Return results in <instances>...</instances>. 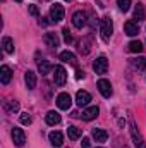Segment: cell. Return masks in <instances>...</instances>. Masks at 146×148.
<instances>
[{
    "label": "cell",
    "mask_w": 146,
    "mask_h": 148,
    "mask_svg": "<svg viewBox=\"0 0 146 148\" xmlns=\"http://www.w3.org/2000/svg\"><path fill=\"white\" fill-rule=\"evenodd\" d=\"M112 33H113V23H112V19H110L108 16L102 17V21H100V35H102V40L103 41H110Z\"/></svg>",
    "instance_id": "obj_1"
},
{
    "label": "cell",
    "mask_w": 146,
    "mask_h": 148,
    "mask_svg": "<svg viewBox=\"0 0 146 148\" xmlns=\"http://www.w3.org/2000/svg\"><path fill=\"white\" fill-rule=\"evenodd\" d=\"M64 16H65L64 5H60V3H53V5L50 7V19H52V23H60V21L64 19Z\"/></svg>",
    "instance_id": "obj_2"
},
{
    "label": "cell",
    "mask_w": 146,
    "mask_h": 148,
    "mask_svg": "<svg viewBox=\"0 0 146 148\" xmlns=\"http://www.w3.org/2000/svg\"><path fill=\"white\" fill-rule=\"evenodd\" d=\"M131 136H132V141H134L136 148H146L145 140H143V136H141V133H139V129L132 119H131Z\"/></svg>",
    "instance_id": "obj_3"
},
{
    "label": "cell",
    "mask_w": 146,
    "mask_h": 148,
    "mask_svg": "<svg viewBox=\"0 0 146 148\" xmlns=\"http://www.w3.org/2000/svg\"><path fill=\"white\" fill-rule=\"evenodd\" d=\"M65 81H67V73H65V69H64L62 66H55V67H53V83H55L57 86H64Z\"/></svg>",
    "instance_id": "obj_4"
},
{
    "label": "cell",
    "mask_w": 146,
    "mask_h": 148,
    "mask_svg": "<svg viewBox=\"0 0 146 148\" xmlns=\"http://www.w3.org/2000/svg\"><path fill=\"white\" fill-rule=\"evenodd\" d=\"M71 105H72L71 95H69V93H59V97H57V107H59L60 110H69Z\"/></svg>",
    "instance_id": "obj_5"
},
{
    "label": "cell",
    "mask_w": 146,
    "mask_h": 148,
    "mask_svg": "<svg viewBox=\"0 0 146 148\" xmlns=\"http://www.w3.org/2000/svg\"><path fill=\"white\" fill-rule=\"evenodd\" d=\"M86 23H88V14H86L84 10H77V12H74V16H72L74 28H83V26H86Z\"/></svg>",
    "instance_id": "obj_6"
},
{
    "label": "cell",
    "mask_w": 146,
    "mask_h": 148,
    "mask_svg": "<svg viewBox=\"0 0 146 148\" xmlns=\"http://www.w3.org/2000/svg\"><path fill=\"white\" fill-rule=\"evenodd\" d=\"M93 69L96 74H105L108 71V60L105 57H98L95 62H93Z\"/></svg>",
    "instance_id": "obj_7"
},
{
    "label": "cell",
    "mask_w": 146,
    "mask_h": 148,
    "mask_svg": "<svg viewBox=\"0 0 146 148\" xmlns=\"http://www.w3.org/2000/svg\"><path fill=\"white\" fill-rule=\"evenodd\" d=\"M12 141H14L16 147H23V145L26 143V134H24V131L19 129V127H14V129H12Z\"/></svg>",
    "instance_id": "obj_8"
},
{
    "label": "cell",
    "mask_w": 146,
    "mask_h": 148,
    "mask_svg": "<svg viewBox=\"0 0 146 148\" xmlns=\"http://www.w3.org/2000/svg\"><path fill=\"white\" fill-rule=\"evenodd\" d=\"M98 90H100V93H102L105 98H110L112 93H113L112 84H110L108 79H100V81H98Z\"/></svg>",
    "instance_id": "obj_9"
},
{
    "label": "cell",
    "mask_w": 146,
    "mask_h": 148,
    "mask_svg": "<svg viewBox=\"0 0 146 148\" xmlns=\"http://www.w3.org/2000/svg\"><path fill=\"white\" fill-rule=\"evenodd\" d=\"M91 102V95L88 93V91H77V95H76V103L79 105V107H86L88 103Z\"/></svg>",
    "instance_id": "obj_10"
},
{
    "label": "cell",
    "mask_w": 146,
    "mask_h": 148,
    "mask_svg": "<svg viewBox=\"0 0 146 148\" xmlns=\"http://www.w3.org/2000/svg\"><path fill=\"white\" fill-rule=\"evenodd\" d=\"M91 136H93V140H95L96 143H105V141L108 140V133H107L105 129H98V127H95V129L91 131Z\"/></svg>",
    "instance_id": "obj_11"
},
{
    "label": "cell",
    "mask_w": 146,
    "mask_h": 148,
    "mask_svg": "<svg viewBox=\"0 0 146 148\" xmlns=\"http://www.w3.org/2000/svg\"><path fill=\"white\" fill-rule=\"evenodd\" d=\"M124 33L129 35V36H136V35L139 33V26H138V23H136V21H127V23L124 24Z\"/></svg>",
    "instance_id": "obj_12"
},
{
    "label": "cell",
    "mask_w": 146,
    "mask_h": 148,
    "mask_svg": "<svg viewBox=\"0 0 146 148\" xmlns=\"http://www.w3.org/2000/svg\"><path fill=\"white\" fill-rule=\"evenodd\" d=\"M10 79H12V69L9 66H2L0 67V81H2V84H9Z\"/></svg>",
    "instance_id": "obj_13"
},
{
    "label": "cell",
    "mask_w": 146,
    "mask_h": 148,
    "mask_svg": "<svg viewBox=\"0 0 146 148\" xmlns=\"http://www.w3.org/2000/svg\"><path fill=\"white\" fill-rule=\"evenodd\" d=\"M98 114H100V109H98L96 105H93V107H88L86 110L83 112V115H81V117H83L84 121H93V119H96V117H98Z\"/></svg>",
    "instance_id": "obj_14"
},
{
    "label": "cell",
    "mask_w": 146,
    "mask_h": 148,
    "mask_svg": "<svg viewBox=\"0 0 146 148\" xmlns=\"http://www.w3.org/2000/svg\"><path fill=\"white\" fill-rule=\"evenodd\" d=\"M129 64H131V67L136 69V71H145L146 69V59L145 57H134V59L129 60Z\"/></svg>",
    "instance_id": "obj_15"
},
{
    "label": "cell",
    "mask_w": 146,
    "mask_h": 148,
    "mask_svg": "<svg viewBox=\"0 0 146 148\" xmlns=\"http://www.w3.org/2000/svg\"><path fill=\"white\" fill-rule=\"evenodd\" d=\"M43 40H45L46 47H50V48H57L59 43H60V40H59V36H57L55 33H46V35L43 36Z\"/></svg>",
    "instance_id": "obj_16"
},
{
    "label": "cell",
    "mask_w": 146,
    "mask_h": 148,
    "mask_svg": "<svg viewBox=\"0 0 146 148\" xmlns=\"http://www.w3.org/2000/svg\"><path fill=\"white\" fill-rule=\"evenodd\" d=\"M24 81H26V86H28V90H35L36 88V74L33 73V71H26L24 74Z\"/></svg>",
    "instance_id": "obj_17"
},
{
    "label": "cell",
    "mask_w": 146,
    "mask_h": 148,
    "mask_svg": "<svg viewBox=\"0 0 146 148\" xmlns=\"http://www.w3.org/2000/svg\"><path fill=\"white\" fill-rule=\"evenodd\" d=\"M48 138H50V143H52L53 147H62V143H64V136H62V133H59V131H52V133L48 134Z\"/></svg>",
    "instance_id": "obj_18"
},
{
    "label": "cell",
    "mask_w": 146,
    "mask_h": 148,
    "mask_svg": "<svg viewBox=\"0 0 146 148\" xmlns=\"http://www.w3.org/2000/svg\"><path fill=\"white\" fill-rule=\"evenodd\" d=\"M45 121H46V124L48 126H55V124H59L60 122V114L55 110H50L46 115H45Z\"/></svg>",
    "instance_id": "obj_19"
},
{
    "label": "cell",
    "mask_w": 146,
    "mask_h": 148,
    "mask_svg": "<svg viewBox=\"0 0 146 148\" xmlns=\"http://www.w3.org/2000/svg\"><path fill=\"white\" fill-rule=\"evenodd\" d=\"M143 43L139 41V40H132L129 45H127V50L129 52H132V53H139V52H143Z\"/></svg>",
    "instance_id": "obj_20"
},
{
    "label": "cell",
    "mask_w": 146,
    "mask_h": 148,
    "mask_svg": "<svg viewBox=\"0 0 146 148\" xmlns=\"http://www.w3.org/2000/svg\"><path fill=\"white\" fill-rule=\"evenodd\" d=\"M60 60L62 62H69V64H72L76 66V55H74L72 52H69V50H65V52H60Z\"/></svg>",
    "instance_id": "obj_21"
},
{
    "label": "cell",
    "mask_w": 146,
    "mask_h": 148,
    "mask_svg": "<svg viewBox=\"0 0 146 148\" xmlns=\"http://www.w3.org/2000/svg\"><path fill=\"white\" fill-rule=\"evenodd\" d=\"M67 136H69V140H79L83 136V131L76 126H69L67 127Z\"/></svg>",
    "instance_id": "obj_22"
},
{
    "label": "cell",
    "mask_w": 146,
    "mask_h": 148,
    "mask_svg": "<svg viewBox=\"0 0 146 148\" xmlns=\"http://www.w3.org/2000/svg\"><path fill=\"white\" fill-rule=\"evenodd\" d=\"M2 47H3L5 53H14V41H12V38L3 36V40H2Z\"/></svg>",
    "instance_id": "obj_23"
},
{
    "label": "cell",
    "mask_w": 146,
    "mask_h": 148,
    "mask_svg": "<svg viewBox=\"0 0 146 148\" xmlns=\"http://www.w3.org/2000/svg\"><path fill=\"white\" fill-rule=\"evenodd\" d=\"M134 19H138V21H145L146 19V12H145V5L143 3L136 5V9H134Z\"/></svg>",
    "instance_id": "obj_24"
},
{
    "label": "cell",
    "mask_w": 146,
    "mask_h": 148,
    "mask_svg": "<svg viewBox=\"0 0 146 148\" xmlns=\"http://www.w3.org/2000/svg\"><path fill=\"white\" fill-rule=\"evenodd\" d=\"M38 71H40V74H48L50 71H52V64L48 62V60H38Z\"/></svg>",
    "instance_id": "obj_25"
},
{
    "label": "cell",
    "mask_w": 146,
    "mask_h": 148,
    "mask_svg": "<svg viewBox=\"0 0 146 148\" xmlns=\"http://www.w3.org/2000/svg\"><path fill=\"white\" fill-rule=\"evenodd\" d=\"M3 109L9 112V114H14V112L19 110V102H16V100H10V102H5V105H3Z\"/></svg>",
    "instance_id": "obj_26"
},
{
    "label": "cell",
    "mask_w": 146,
    "mask_h": 148,
    "mask_svg": "<svg viewBox=\"0 0 146 148\" xmlns=\"http://www.w3.org/2000/svg\"><path fill=\"white\" fill-rule=\"evenodd\" d=\"M79 50H81L84 55H88V53H89V50H91V47H89V38H84V40L81 41V47H79Z\"/></svg>",
    "instance_id": "obj_27"
},
{
    "label": "cell",
    "mask_w": 146,
    "mask_h": 148,
    "mask_svg": "<svg viewBox=\"0 0 146 148\" xmlns=\"http://www.w3.org/2000/svg\"><path fill=\"white\" fill-rule=\"evenodd\" d=\"M117 5L122 12H127L131 9V0H117Z\"/></svg>",
    "instance_id": "obj_28"
},
{
    "label": "cell",
    "mask_w": 146,
    "mask_h": 148,
    "mask_svg": "<svg viewBox=\"0 0 146 148\" xmlns=\"http://www.w3.org/2000/svg\"><path fill=\"white\" fill-rule=\"evenodd\" d=\"M19 121H21V124H24V126H29V124L33 122V119H31V115H29L28 112H24V114H21V117H19Z\"/></svg>",
    "instance_id": "obj_29"
},
{
    "label": "cell",
    "mask_w": 146,
    "mask_h": 148,
    "mask_svg": "<svg viewBox=\"0 0 146 148\" xmlns=\"http://www.w3.org/2000/svg\"><path fill=\"white\" fill-rule=\"evenodd\" d=\"M62 33H64V41H65V43L69 45V43L72 41V36H71V31H69L67 28H64V31H62Z\"/></svg>",
    "instance_id": "obj_30"
},
{
    "label": "cell",
    "mask_w": 146,
    "mask_h": 148,
    "mask_svg": "<svg viewBox=\"0 0 146 148\" xmlns=\"http://www.w3.org/2000/svg\"><path fill=\"white\" fill-rule=\"evenodd\" d=\"M28 9H29V14H31V16H35V17H36L38 14H40V10H38L36 5H29Z\"/></svg>",
    "instance_id": "obj_31"
},
{
    "label": "cell",
    "mask_w": 146,
    "mask_h": 148,
    "mask_svg": "<svg viewBox=\"0 0 146 148\" xmlns=\"http://www.w3.org/2000/svg\"><path fill=\"white\" fill-rule=\"evenodd\" d=\"M81 147H83V148H91V141H89V138H83Z\"/></svg>",
    "instance_id": "obj_32"
},
{
    "label": "cell",
    "mask_w": 146,
    "mask_h": 148,
    "mask_svg": "<svg viewBox=\"0 0 146 148\" xmlns=\"http://www.w3.org/2000/svg\"><path fill=\"white\" fill-rule=\"evenodd\" d=\"M76 77H77V79L84 77V71H77V73H76Z\"/></svg>",
    "instance_id": "obj_33"
},
{
    "label": "cell",
    "mask_w": 146,
    "mask_h": 148,
    "mask_svg": "<svg viewBox=\"0 0 146 148\" xmlns=\"http://www.w3.org/2000/svg\"><path fill=\"white\" fill-rule=\"evenodd\" d=\"M16 2H23V0H16Z\"/></svg>",
    "instance_id": "obj_34"
},
{
    "label": "cell",
    "mask_w": 146,
    "mask_h": 148,
    "mask_svg": "<svg viewBox=\"0 0 146 148\" xmlns=\"http://www.w3.org/2000/svg\"><path fill=\"white\" fill-rule=\"evenodd\" d=\"M67 2H71V0H67Z\"/></svg>",
    "instance_id": "obj_35"
}]
</instances>
